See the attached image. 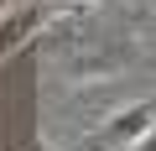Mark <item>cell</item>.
<instances>
[{"label": "cell", "instance_id": "3957f363", "mask_svg": "<svg viewBox=\"0 0 156 151\" xmlns=\"http://www.w3.org/2000/svg\"><path fill=\"white\" fill-rule=\"evenodd\" d=\"M125 151H156V130H146V135H140L135 146H125Z\"/></svg>", "mask_w": 156, "mask_h": 151}, {"label": "cell", "instance_id": "7a4b0ae2", "mask_svg": "<svg viewBox=\"0 0 156 151\" xmlns=\"http://www.w3.org/2000/svg\"><path fill=\"white\" fill-rule=\"evenodd\" d=\"M146 130H156V104H130V110H120V115H109V125L99 130L109 146H135Z\"/></svg>", "mask_w": 156, "mask_h": 151}, {"label": "cell", "instance_id": "6da1fadb", "mask_svg": "<svg viewBox=\"0 0 156 151\" xmlns=\"http://www.w3.org/2000/svg\"><path fill=\"white\" fill-rule=\"evenodd\" d=\"M47 21H52V11L37 5V0H11V5H0V63L16 57Z\"/></svg>", "mask_w": 156, "mask_h": 151}]
</instances>
